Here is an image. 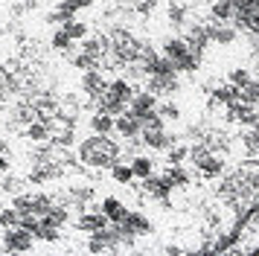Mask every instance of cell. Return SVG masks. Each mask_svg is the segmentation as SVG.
Here are the masks:
<instances>
[{
	"mask_svg": "<svg viewBox=\"0 0 259 256\" xmlns=\"http://www.w3.org/2000/svg\"><path fill=\"white\" fill-rule=\"evenodd\" d=\"M6 242L12 244L15 250H21V247L29 244V236H26V233H9V236H6Z\"/></svg>",
	"mask_w": 259,
	"mask_h": 256,
	"instance_id": "8fae6325",
	"label": "cell"
},
{
	"mask_svg": "<svg viewBox=\"0 0 259 256\" xmlns=\"http://www.w3.org/2000/svg\"><path fill=\"white\" fill-rule=\"evenodd\" d=\"M131 172L137 175V178H149V175H152V160H149V157H134Z\"/></svg>",
	"mask_w": 259,
	"mask_h": 256,
	"instance_id": "52a82bcc",
	"label": "cell"
},
{
	"mask_svg": "<svg viewBox=\"0 0 259 256\" xmlns=\"http://www.w3.org/2000/svg\"><path fill=\"white\" fill-rule=\"evenodd\" d=\"M102 209H105V219L108 221H122V219H125V207L119 204L117 198H105Z\"/></svg>",
	"mask_w": 259,
	"mask_h": 256,
	"instance_id": "277c9868",
	"label": "cell"
},
{
	"mask_svg": "<svg viewBox=\"0 0 259 256\" xmlns=\"http://www.w3.org/2000/svg\"><path fill=\"white\" fill-rule=\"evenodd\" d=\"M242 21H245V26H250L253 32H259V6H256V9H250V12H245V15H242Z\"/></svg>",
	"mask_w": 259,
	"mask_h": 256,
	"instance_id": "7c38bea8",
	"label": "cell"
},
{
	"mask_svg": "<svg viewBox=\"0 0 259 256\" xmlns=\"http://www.w3.org/2000/svg\"><path fill=\"white\" fill-rule=\"evenodd\" d=\"M128 96H131L128 84H125V81H117V84H111V91H108V96H105V108L108 111H119L122 105L128 102Z\"/></svg>",
	"mask_w": 259,
	"mask_h": 256,
	"instance_id": "7a4b0ae2",
	"label": "cell"
},
{
	"mask_svg": "<svg viewBox=\"0 0 259 256\" xmlns=\"http://www.w3.org/2000/svg\"><path fill=\"white\" fill-rule=\"evenodd\" d=\"M163 116H172V119H175V116H178V108H172V105H166V108H163Z\"/></svg>",
	"mask_w": 259,
	"mask_h": 256,
	"instance_id": "44dd1931",
	"label": "cell"
},
{
	"mask_svg": "<svg viewBox=\"0 0 259 256\" xmlns=\"http://www.w3.org/2000/svg\"><path fill=\"white\" fill-rule=\"evenodd\" d=\"M91 3H94V0H70L67 6H70V12H73V9H82V6H91Z\"/></svg>",
	"mask_w": 259,
	"mask_h": 256,
	"instance_id": "ffe728a7",
	"label": "cell"
},
{
	"mask_svg": "<svg viewBox=\"0 0 259 256\" xmlns=\"http://www.w3.org/2000/svg\"><path fill=\"white\" fill-rule=\"evenodd\" d=\"M94 128L99 131V134H105V131H111V128H114V119H111L108 114H96L94 116Z\"/></svg>",
	"mask_w": 259,
	"mask_h": 256,
	"instance_id": "9c48e42d",
	"label": "cell"
},
{
	"mask_svg": "<svg viewBox=\"0 0 259 256\" xmlns=\"http://www.w3.org/2000/svg\"><path fill=\"white\" fill-rule=\"evenodd\" d=\"M128 227L131 230H149V221L143 216H128Z\"/></svg>",
	"mask_w": 259,
	"mask_h": 256,
	"instance_id": "9a60e30c",
	"label": "cell"
},
{
	"mask_svg": "<svg viewBox=\"0 0 259 256\" xmlns=\"http://www.w3.org/2000/svg\"><path fill=\"white\" fill-rule=\"evenodd\" d=\"M215 15H219V18H230V3H219V6H215Z\"/></svg>",
	"mask_w": 259,
	"mask_h": 256,
	"instance_id": "ac0fdd59",
	"label": "cell"
},
{
	"mask_svg": "<svg viewBox=\"0 0 259 256\" xmlns=\"http://www.w3.org/2000/svg\"><path fill=\"white\" fill-rule=\"evenodd\" d=\"M64 32L70 35V38H84L88 26H84V23H67V29H64Z\"/></svg>",
	"mask_w": 259,
	"mask_h": 256,
	"instance_id": "5bb4252c",
	"label": "cell"
},
{
	"mask_svg": "<svg viewBox=\"0 0 259 256\" xmlns=\"http://www.w3.org/2000/svg\"><path fill=\"white\" fill-rule=\"evenodd\" d=\"M245 81H247V73H242V70H236V73H233V84L239 88V84H245Z\"/></svg>",
	"mask_w": 259,
	"mask_h": 256,
	"instance_id": "d6986e66",
	"label": "cell"
},
{
	"mask_svg": "<svg viewBox=\"0 0 259 256\" xmlns=\"http://www.w3.org/2000/svg\"><path fill=\"white\" fill-rule=\"evenodd\" d=\"M256 6H259V0H256Z\"/></svg>",
	"mask_w": 259,
	"mask_h": 256,
	"instance_id": "7402d4cb",
	"label": "cell"
},
{
	"mask_svg": "<svg viewBox=\"0 0 259 256\" xmlns=\"http://www.w3.org/2000/svg\"><path fill=\"white\" fill-rule=\"evenodd\" d=\"M114 125H117V128H119V134H125V137L137 134V119H134V116H119Z\"/></svg>",
	"mask_w": 259,
	"mask_h": 256,
	"instance_id": "ba28073f",
	"label": "cell"
},
{
	"mask_svg": "<svg viewBox=\"0 0 259 256\" xmlns=\"http://www.w3.org/2000/svg\"><path fill=\"white\" fill-rule=\"evenodd\" d=\"M184 53H187V44H184V41H166V56L172 58V61H175L178 56H184Z\"/></svg>",
	"mask_w": 259,
	"mask_h": 256,
	"instance_id": "30bf717a",
	"label": "cell"
},
{
	"mask_svg": "<svg viewBox=\"0 0 259 256\" xmlns=\"http://www.w3.org/2000/svg\"><path fill=\"white\" fill-rule=\"evenodd\" d=\"M239 96H242V102H245V105L259 102V81H250V79H247L245 84H239Z\"/></svg>",
	"mask_w": 259,
	"mask_h": 256,
	"instance_id": "5b68a950",
	"label": "cell"
},
{
	"mask_svg": "<svg viewBox=\"0 0 259 256\" xmlns=\"http://www.w3.org/2000/svg\"><path fill=\"white\" fill-rule=\"evenodd\" d=\"M212 38H215V41H222V44H230V41H233V32H230V29H219Z\"/></svg>",
	"mask_w": 259,
	"mask_h": 256,
	"instance_id": "2e32d148",
	"label": "cell"
},
{
	"mask_svg": "<svg viewBox=\"0 0 259 256\" xmlns=\"http://www.w3.org/2000/svg\"><path fill=\"white\" fill-rule=\"evenodd\" d=\"M117 157V149L105 143V140H94V143H88L84 146V160H91L94 166H105Z\"/></svg>",
	"mask_w": 259,
	"mask_h": 256,
	"instance_id": "6da1fadb",
	"label": "cell"
},
{
	"mask_svg": "<svg viewBox=\"0 0 259 256\" xmlns=\"http://www.w3.org/2000/svg\"><path fill=\"white\" fill-rule=\"evenodd\" d=\"M192 160L201 166V172H204V175H219V172H222V160H219V157H212L207 149L192 151Z\"/></svg>",
	"mask_w": 259,
	"mask_h": 256,
	"instance_id": "3957f363",
	"label": "cell"
},
{
	"mask_svg": "<svg viewBox=\"0 0 259 256\" xmlns=\"http://www.w3.org/2000/svg\"><path fill=\"white\" fill-rule=\"evenodd\" d=\"M15 221H18V216H15L12 209H6V212H3V216H0V224H6V227H12Z\"/></svg>",
	"mask_w": 259,
	"mask_h": 256,
	"instance_id": "e0dca14e",
	"label": "cell"
},
{
	"mask_svg": "<svg viewBox=\"0 0 259 256\" xmlns=\"http://www.w3.org/2000/svg\"><path fill=\"white\" fill-rule=\"evenodd\" d=\"M152 108H154V96H149V93H143V96L134 99V116H149Z\"/></svg>",
	"mask_w": 259,
	"mask_h": 256,
	"instance_id": "8992f818",
	"label": "cell"
},
{
	"mask_svg": "<svg viewBox=\"0 0 259 256\" xmlns=\"http://www.w3.org/2000/svg\"><path fill=\"white\" fill-rule=\"evenodd\" d=\"M131 175H134L131 172V166H114V178H117L119 184H128Z\"/></svg>",
	"mask_w": 259,
	"mask_h": 256,
	"instance_id": "4fadbf2b",
	"label": "cell"
}]
</instances>
